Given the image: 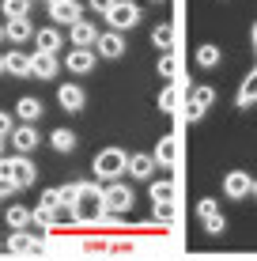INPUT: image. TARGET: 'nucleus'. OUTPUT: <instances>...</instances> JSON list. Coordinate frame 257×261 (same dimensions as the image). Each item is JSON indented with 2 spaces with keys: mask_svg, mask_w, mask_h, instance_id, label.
Instances as JSON below:
<instances>
[{
  "mask_svg": "<svg viewBox=\"0 0 257 261\" xmlns=\"http://www.w3.org/2000/svg\"><path fill=\"white\" fill-rule=\"evenodd\" d=\"M106 23H110L118 34H121V31H132V27L140 23V8L132 4V0H118V4L106 12Z\"/></svg>",
  "mask_w": 257,
  "mask_h": 261,
  "instance_id": "4",
  "label": "nucleus"
},
{
  "mask_svg": "<svg viewBox=\"0 0 257 261\" xmlns=\"http://www.w3.org/2000/svg\"><path fill=\"white\" fill-rule=\"evenodd\" d=\"M0 159H4V137H0Z\"/></svg>",
  "mask_w": 257,
  "mask_h": 261,
  "instance_id": "41",
  "label": "nucleus"
},
{
  "mask_svg": "<svg viewBox=\"0 0 257 261\" xmlns=\"http://www.w3.org/2000/svg\"><path fill=\"white\" fill-rule=\"evenodd\" d=\"M61 72V61L53 57V53H38L34 49V57H31V76H38V80H53Z\"/></svg>",
  "mask_w": 257,
  "mask_h": 261,
  "instance_id": "12",
  "label": "nucleus"
},
{
  "mask_svg": "<svg viewBox=\"0 0 257 261\" xmlns=\"http://www.w3.org/2000/svg\"><path fill=\"white\" fill-rule=\"evenodd\" d=\"M253 197H257V178H253Z\"/></svg>",
  "mask_w": 257,
  "mask_h": 261,
  "instance_id": "43",
  "label": "nucleus"
},
{
  "mask_svg": "<svg viewBox=\"0 0 257 261\" xmlns=\"http://www.w3.org/2000/svg\"><path fill=\"white\" fill-rule=\"evenodd\" d=\"M152 42H155L159 49H170V42H174V31H170L166 23H159L155 31H152Z\"/></svg>",
  "mask_w": 257,
  "mask_h": 261,
  "instance_id": "29",
  "label": "nucleus"
},
{
  "mask_svg": "<svg viewBox=\"0 0 257 261\" xmlns=\"http://www.w3.org/2000/svg\"><path fill=\"white\" fill-rule=\"evenodd\" d=\"M49 4H61V0H49Z\"/></svg>",
  "mask_w": 257,
  "mask_h": 261,
  "instance_id": "44",
  "label": "nucleus"
},
{
  "mask_svg": "<svg viewBox=\"0 0 257 261\" xmlns=\"http://www.w3.org/2000/svg\"><path fill=\"white\" fill-rule=\"evenodd\" d=\"M34 231H12V235H8V250H12V254H31L34 250Z\"/></svg>",
  "mask_w": 257,
  "mask_h": 261,
  "instance_id": "21",
  "label": "nucleus"
},
{
  "mask_svg": "<svg viewBox=\"0 0 257 261\" xmlns=\"http://www.w3.org/2000/svg\"><path fill=\"white\" fill-rule=\"evenodd\" d=\"M223 193L231 197V201H246V193H253V178L246 174V170H227Z\"/></svg>",
  "mask_w": 257,
  "mask_h": 261,
  "instance_id": "5",
  "label": "nucleus"
},
{
  "mask_svg": "<svg viewBox=\"0 0 257 261\" xmlns=\"http://www.w3.org/2000/svg\"><path fill=\"white\" fill-rule=\"evenodd\" d=\"M155 163H163V167L178 163V140H174V137H159V144H155Z\"/></svg>",
  "mask_w": 257,
  "mask_h": 261,
  "instance_id": "17",
  "label": "nucleus"
},
{
  "mask_svg": "<svg viewBox=\"0 0 257 261\" xmlns=\"http://www.w3.org/2000/svg\"><path fill=\"white\" fill-rule=\"evenodd\" d=\"M178 106V87H163V95H159V110H174Z\"/></svg>",
  "mask_w": 257,
  "mask_h": 261,
  "instance_id": "33",
  "label": "nucleus"
},
{
  "mask_svg": "<svg viewBox=\"0 0 257 261\" xmlns=\"http://www.w3.org/2000/svg\"><path fill=\"white\" fill-rule=\"evenodd\" d=\"M193 102H197V106H205V110H208V106L216 102V87H197V91H193Z\"/></svg>",
  "mask_w": 257,
  "mask_h": 261,
  "instance_id": "34",
  "label": "nucleus"
},
{
  "mask_svg": "<svg viewBox=\"0 0 257 261\" xmlns=\"http://www.w3.org/2000/svg\"><path fill=\"white\" fill-rule=\"evenodd\" d=\"M118 4V0H91V12H99V15H106L110 8Z\"/></svg>",
  "mask_w": 257,
  "mask_h": 261,
  "instance_id": "39",
  "label": "nucleus"
},
{
  "mask_svg": "<svg viewBox=\"0 0 257 261\" xmlns=\"http://www.w3.org/2000/svg\"><path fill=\"white\" fill-rule=\"evenodd\" d=\"M4 72H8V65H4V57H0V76H4Z\"/></svg>",
  "mask_w": 257,
  "mask_h": 261,
  "instance_id": "40",
  "label": "nucleus"
},
{
  "mask_svg": "<svg viewBox=\"0 0 257 261\" xmlns=\"http://www.w3.org/2000/svg\"><path fill=\"white\" fill-rule=\"evenodd\" d=\"M57 220V212L46 208V204H34V212H31V227H49V223Z\"/></svg>",
  "mask_w": 257,
  "mask_h": 261,
  "instance_id": "27",
  "label": "nucleus"
},
{
  "mask_svg": "<svg viewBox=\"0 0 257 261\" xmlns=\"http://www.w3.org/2000/svg\"><path fill=\"white\" fill-rule=\"evenodd\" d=\"M4 65H8L12 76H31V57H26L23 49H8L4 53Z\"/></svg>",
  "mask_w": 257,
  "mask_h": 261,
  "instance_id": "20",
  "label": "nucleus"
},
{
  "mask_svg": "<svg viewBox=\"0 0 257 261\" xmlns=\"http://www.w3.org/2000/svg\"><path fill=\"white\" fill-rule=\"evenodd\" d=\"M31 4H34V0H31ZM46 4H49V0H46Z\"/></svg>",
  "mask_w": 257,
  "mask_h": 261,
  "instance_id": "45",
  "label": "nucleus"
},
{
  "mask_svg": "<svg viewBox=\"0 0 257 261\" xmlns=\"http://www.w3.org/2000/svg\"><path fill=\"white\" fill-rule=\"evenodd\" d=\"M132 201H136V197H132V190H129V186H121V182H110V186L102 190L106 216H125V212L132 208Z\"/></svg>",
  "mask_w": 257,
  "mask_h": 261,
  "instance_id": "3",
  "label": "nucleus"
},
{
  "mask_svg": "<svg viewBox=\"0 0 257 261\" xmlns=\"http://www.w3.org/2000/svg\"><path fill=\"white\" fill-rule=\"evenodd\" d=\"M15 118H19L23 125H34L42 118V102H38V98H31V95L19 98V102H15Z\"/></svg>",
  "mask_w": 257,
  "mask_h": 261,
  "instance_id": "18",
  "label": "nucleus"
},
{
  "mask_svg": "<svg viewBox=\"0 0 257 261\" xmlns=\"http://www.w3.org/2000/svg\"><path fill=\"white\" fill-rule=\"evenodd\" d=\"M4 167L12 170V178L19 182V190H26V186H34V178H38V167L31 163L26 155H12V159H4Z\"/></svg>",
  "mask_w": 257,
  "mask_h": 261,
  "instance_id": "6",
  "label": "nucleus"
},
{
  "mask_svg": "<svg viewBox=\"0 0 257 261\" xmlns=\"http://www.w3.org/2000/svg\"><path fill=\"white\" fill-rule=\"evenodd\" d=\"M201 118H205V106H197V102L185 106V121H201Z\"/></svg>",
  "mask_w": 257,
  "mask_h": 261,
  "instance_id": "38",
  "label": "nucleus"
},
{
  "mask_svg": "<svg viewBox=\"0 0 257 261\" xmlns=\"http://www.w3.org/2000/svg\"><path fill=\"white\" fill-rule=\"evenodd\" d=\"M76 197H79V182H72V186H61V201H65V208H72V204H76Z\"/></svg>",
  "mask_w": 257,
  "mask_h": 261,
  "instance_id": "36",
  "label": "nucleus"
},
{
  "mask_svg": "<svg viewBox=\"0 0 257 261\" xmlns=\"http://www.w3.org/2000/svg\"><path fill=\"white\" fill-rule=\"evenodd\" d=\"M159 201H174V186L170 182H152V204Z\"/></svg>",
  "mask_w": 257,
  "mask_h": 261,
  "instance_id": "32",
  "label": "nucleus"
},
{
  "mask_svg": "<svg viewBox=\"0 0 257 261\" xmlns=\"http://www.w3.org/2000/svg\"><path fill=\"white\" fill-rule=\"evenodd\" d=\"M159 76H166V80L178 76V57H174V53H163V57H159Z\"/></svg>",
  "mask_w": 257,
  "mask_h": 261,
  "instance_id": "31",
  "label": "nucleus"
},
{
  "mask_svg": "<svg viewBox=\"0 0 257 261\" xmlns=\"http://www.w3.org/2000/svg\"><path fill=\"white\" fill-rule=\"evenodd\" d=\"M219 61H223V53H219L216 46H201V49H197V65H201V68H216Z\"/></svg>",
  "mask_w": 257,
  "mask_h": 261,
  "instance_id": "26",
  "label": "nucleus"
},
{
  "mask_svg": "<svg viewBox=\"0 0 257 261\" xmlns=\"http://www.w3.org/2000/svg\"><path fill=\"white\" fill-rule=\"evenodd\" d=\"M4 220H8V227H12V231H26V227H31V208L12 204V208L4 212Z\"/></svg>",
  "mask_w": 257,
  "mask_h": 261,
  "instance_id": "23",
  "label": "nucleus"
},
{
  "mask_svg": "<svg viewBox=\"0 0 257 261\" xmlns=\"http://www.w3.org/2000/svg\"><path fill=\"white\" fill-rule=\"evenodd\" d=\"M125 170H129V155L121 148H102L95 155V178L99 182H118Z\"/></svg>",
  "mask_w": 257,
  "mask_h": 261,
  "instance_id": "2",
  "label": "nucleus"
},
{
  "mask_svg": "<svg viewBox=\"0 0 257 261\" xmlns=\"http://www.w3.org/2000/svg\"><path fill=\"white\" fill-rule=\"evenodd\" d=\"M152 170H155V155H144V151H140V155H129V174H132V178L148 182V178H152Z\"/></svg>",
  "mask_w": 257,
  "mask_h": 261,
  "instance_id": "19",
  "label": "nucleus"
},
{
  "mask_svg": "<svg viewBox=\"0 0 257 261\" xmlns=\"http://www.w3.org/2000/svg\"><path fill=\"white\" fill-rule=\"evenodd\" d=\"M4 34H8V42H26V38H34V23L31 19H8L4 23Z\"/></svg>",
  "mask_w": 257,
  "mask_h": 261,
  "instance_id": "15",
  "label": "nucleus"
},
{
  "mask_svg": "<svg viewBox=\"0 0 257 261\" xmlns=\"http://www.w3.org/2000/svg\"><path fill=\"white\" fill-rule=\"evenodd\" d=\"M197 216H201V223L216 220V216H219V208H216V201H212V197H201V201H197Z\"/></svg>",
  "mask_w": 257,
  "mask_h": 261,
  "instance_id": "30",
  "label": "nucleus"
},
{
  "mask_svg": "<svg viewBox=\"0 0 257 261\" xmlns=\"http://www.w3.org/2000/svg\"><path fill=\"white\" fill-rule=\"evenodd\" d=\"M95 53L106 61H118L121 53H125V38H121L118 31H110V34H99V46H95Z\"/></svg>",
  "mask_w": 257,
  "mask_h": 261,
  "instance_id": "14",
  "label": "nucleus"
},
{
  "mask_svg": "<svg viewBox=\"0 0 257 261\" xmlns=\"http://www.w3.org/2000/svg\"><path fill=\"white\" fill-rule=\"evenodd\" d=\"M61 46H65V38H61L57 27H42V31H34V49H38V53H53V57H57Z\"/></svg>",
  "mask_w": 257,
  "mask_h": 261,
  "instance_id": "13",
  "label": "nucleus"
},
{
  "mask_svg": "<svg viewBox=\"0 0 257 261\" xmlns=\"http://www.w3.org/2000/svg\"><path fill=\"white\" fill-rule=\"evenodd\" d=\"M49 144H53V151L68 155V151H76V133L72 129H53L49 133Z\"/></svg>",
  "mask_w": 257,
  "mask_h": 261,
  "instance_id": "22",
  "label": "nucleus"
},
{
  "mask_svg": "<svg viewBox=\"0 0 257 261\" xmlns=\"http://www.w3.org/2000/svg\"><path fill=\"white\" fill-rule=\"evenodd\" d=\"M57 102L65 106L68 114H79V110H83V102H87V95H83V87H79V84H61L57 87Z\"/></svg>",
  "mask_w": 257,
  "mask_h": 261,
  "instance_id": "10",
  "label": "nucleus"
},
{
  "mask_svg": "<svg viewBox=\"0 0 257 261\" xmlns=\"http://www.w3.org/2000/svg\"><path fill=\"white\" fill-rule=\"evenodd\" d=\"M15 133V121H12V114L8 110H0V137H12Z\"/></svg>",
  "mask_w": 257,
  "mask_h": 261,
  "instance_id": "37",
  "label": "nucleus"
},
{
  "mask_svg": "<svg viewBox=\"0 0 257 261\" xmlns=\"http://www.w3.org/2000/svg\"><path fill=\"white\" fill-rule=\"evenodd\" d=\"M38 204H46V208L61 212V208H65V201H61V190H46V193H42V201H38Z\"/></svg>",
  "mask_w": 257,
  "mask_h": 261,
  "instance_id": "35",
  "label": "nucleus"
},
{
  "mask_svg": "<svg viewBox=\"0 0 257 261\" xmlns=\"http://www.w3.org/2000/svg\"><path fill=\"white\" fill-rule=\"evenodd\" d=\"M79 15H83L79 0H61V4H49V19H53V23L76 27V23H79Z\"/></svg>",
  "mask_w": 257,
  "mask_h": 261,
  "instance_id": "8",
  "label": "nucleus"
},
{
  "mask_svg": "<svg viewBox=\"0 0 257 261\" xmlns=\"http://www.w3.org/2000/svg\"><path fill=\"white\" fill-rule=\"evenodd\" d=\"M72 216H76V220H83V223H91V220H99V216H106L102 186L79 182V197H76V204H72Z\"/></svg>",
  "mask_w": 257,
  "mask_h": 261,
  "instance_id": "1",
  "label": "nucleus"
},
{
  "mask_svg": "<svg viewBox=\"0 0 257 261\" xmlns=\"http://www.w3.org/2000/svg\"><path fill=\"white\" fill-rule=\"evenodd\" d=\"M253 102H257V68L242 80V87H238V95H235V106H238V110H246V106H253Z\"/></svg>",
  "mask_w": 257,
  "mask_h": 261,
  "instance_id": "16",
  "label": "nucleus"
},
{
  "mask_svg": "<svg viewBox=\"0 0 257 261\" xmlns=\"http://www.w3.org/2000/svg\"><path fill=\"white\" fill-rule=\"evenodd\" d=\"M8 140L15 144V151H19V155H31V151L42 144V137H38V129H34V125H15V133H12Z\"/></svg>",
  "mask_w": 257,
  "mask_h": 261,
  "instance_id": "9",
  "label": "nucleus"
},
{
  "mask_svg": "<svg viewBox=\"0 0 257 261\" xmlns=\"http://www.w3.org/2000/svg\"><path fill=\"white\" fill-rule=\"evenodd\" d=\"M65 68L68 72H76V76H87V72L95 68V49H68L65 53Z\"/></svg>",
  "mask_w": 257,
  "mask_h": 261,
  "instance_id": "11",
  "label": "nucleus"
},
{
  "mask_svg": "<svg viewBox=\"0 0 257 261\" xmlns=\"http://www.w3.org/2000/svg\"><path fill=\"white\" fill-rule=\"evenodd\" d=\"M152 216L159 223H174V220H178V204H174V201H159V204H152Z\"/></svg>",
  "mask_w": 257,
  "mask_h": 261,
  "instance_id": "25",
  "label": "nucleus"
},
{
  "mask_svg": "<svg viewBox=\"0 0 257 261\" xmlns=\"http://www.w3.org/2000/svg\"><path fill=\"white\" fill-rule=\"evenodd\" d=\"M0 12H4V19H26L31 0H0Z\"/></svg>",
  "mask_w": 257,
  "mask_h": 261,
  "instance_id": "24",
  "label": "nucleus"
},
{
  "mask_svg": "<svg viewBox=\"0 0 257 261\" xmlns=\"http://www.w3.org/2000/svg\"><path fill=\"white\" fill-rule=\"evenodd\" d=\"M68 38H72L76 49H95L99 46V27H95L91 19H79L76 27H68Z\"/></svg>",
  "mask_w": 257,
  "mask_h": 261,
  "instance_id": "7",
  "label": "nucleus"
},
{
  "mask_svg": "<svg viewBox=\"0 0 257 261\" xmlns=\"http://www.w3.org/2000/svg\"><path fill=\"white\" fill-rule=\"evenodd\" d=\"M12 193H19V182L12 178V170H8L4 159H0V197H12Z\"/></svg>",
  "mask_w": 257,
  "mask_h": 261,
  "instance_id": "28",
  "label": "nucleus"
},
{
  "mask_svg": "<svg viewBox=\"0 0 257 261\" xmlns=\"http://www.w3.org/2000/svg\"><path fill=\"white\" fill-rule=\"evenodd\" d=\"M4 38H8V34H4V27H0V42H4Z\"/></svg>",
  "mask_w": 257,
  "mask_h": 261,
  "instance_id": "42",
  "label": "nucleus"
}]
</instances>
